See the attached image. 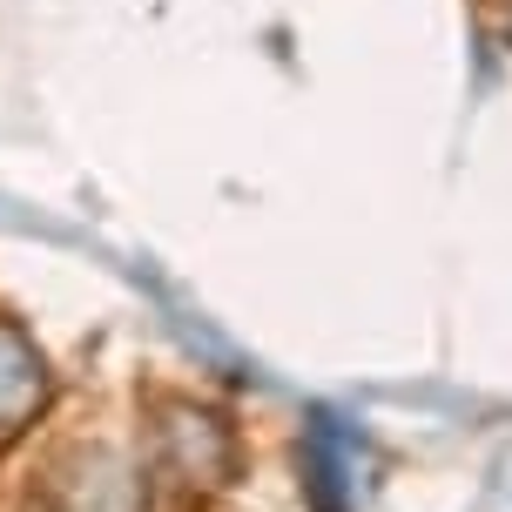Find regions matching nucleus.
Here are the masks:
<instances>
[{"instance_id":"1","label":"nucleus","mask_w":512,"mask_h":512,"mask_svg":"<svg viewBox=\"0 0 512 512\" xmlns=\"http://www.w3.org/2000/svg\"><path fill=\"white\" fill-rule=\"evenodd\" d=\"M41 405V358L0 324V425H21Z\"/></svg>"}]
</instances>
